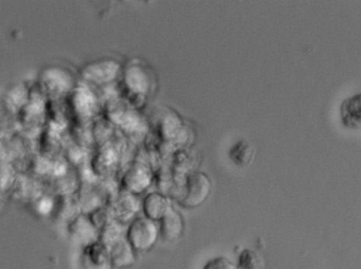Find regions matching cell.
Segmentation results:
<instances>
[{
	"instance_id": "cell-4",
	"label": "cell",
	"mask_w": 361,
	"mask_h": 269,
	"mask_svg": "<svg viewBox=\"0 0 361 269\" xmlns=\"http://www.w3.org/2000/svg\"><path fill=\"white\" fill-rule=\"evenodd\" d=\"M160 236L163 240L169 243L177 242L184 234L185 224L182 215L176 209L165 215L164 219L160 221Z\"/></svg>"
},
{
	"instance_id": "cell-9",
	"label": "cell",
	"mask_w": 361,
	"mask_h": 269,
	"mask_svg": "<svg viewBox=\"0 0 361 269\" xmlns=\"http://www.w3.org/2000/svg\"><path fill=\"white\" fill-rule=\"evenodd\" d=\"M238 269H262L263 259L256 251L243 249L238 258Z\"/></svg>"
},
{
	"instance_id": "cell-2",
	"label": "cell",
	"mask_w": 361,
	"mask_h": 269,
	"mask_svg": "<svg viewBox=\"0 0 361 269\" xmlns=\"http://www.w3.org/2000/svg\"><path fill=\"white\" fill-rule=\"evenodd\" d=\"M212 192V183L205 175L195 173L191 175L187 182L184 194L180 196L179 203L184 208L193 209L201 206Z\"/></svg>"
},
{
	"instance_id": "cell-7",
	"label": "cell",
	"mask_w": 361,
	"mask_h": 269,
	"mask_svg": "<svg viewBox=\"0 0 361 269\" xmlns=\"http://www.w3.org/2000/svg\"><path fill=\"white\" fill-rule=\"evenodd\" d=\"M341 118L345 128H361V93L345 99L341 104Z\"/></svg>"
},
{
	"instance_id": "cell-11",
	"label": "cell",
	"mask_w": 361,
	"mask_h": 269,
	"mask_svg": "<svg viewBox=\"0 0 361 269\" xmlns=\"http://www.w3.org/2000/svg\"><path fill=\"white\" fill-rule=\"evenodd\" d=\"M203 269H238V268L233 262H231L227 258L216 257L214 258V259H210L203 266Z\"/></svg>"
},
{
	"instance_id": "cell-5",
	"label": "cell",
	"mask_w": 361,
	"mask_h": 269,
	"mask_svg": "<svg viewBox=\"0 0 361 269\" xmlns=\"http://www.w3.org/2000/svg\"><path fill=\"white\" fill-rule=\"evenodd\" d=\"M85 269H114L109 251L103 243H94L85 251Z\"/></svg>"
},
{
	"instance_id": "cell-3",
	"label": "cell",
	"mask_w": 361,
	"mask_h": 269,
	"mask_svg": "<svg viewBox=\"0 0 361 269\" xmlns=\"http://www.w3.org/2000/svg\"><path fill=\"white\" fill-rule=\"evenodd\" d=\"M114 269H128L137 263V255L128 241L120 238L108 249Z\"/></svg>"
},
{
	"instance_id": "cell-6",
	"label": "cell",
	"mask_w": 361,
	"mask_h": 269,
	"mask_svg": "<svg viewBox=\"0 0 361 269\" xmlns=\"http://www.w3.org/2000/svg\"><path fill=\"white\" fill-rule=\"evenodd\" d=\"M171 208L173 206L164 194H150L144 200L143 211L145 217L154 222L164 219Z\"/></svg>"
},
{
	"instance_id": "cell-10",
	"label": "cell",
	"mask_w": 361,
	"mask_h": 269,
	"mask_svg": "<svg viewBox=\"0 0 361 269\" xmlns=\"http://www.w3.org/2000/svg\"><path fill=\"white\" fill-rule=\"evenodd\" d=\"M149 177L142 170L135 171L133 175L126 177V188L133 194H141L149 185Z\"/></svg>"
},
{
	"instance_id": "cell-8",
	"label": "cell",
	"mask_w": 361,
	"mask_h": 269,
	"mask_svg": "<svg viewBox=\"0 0 361 269\" xmlns=\"http://www.w3.org/2000/svg\"><path fill=\"white\" fill-rule=\"evenodd\" d=\"M252 156H254V150L247 142H238L231 149V160L241 166L248 164L252 161Z\"/></svg>"
},
{
	"instance_id": "cell-1",
	"label": "cell",
	"mask_w": 361,
	"mask_h": 269,
	"mask_svg": "<svg viewBox=\"0 0 361 269\" xmlns=\"http://www.w3.org/2000/svg\"><path fill=\"white\" fill-rule=\"evenodd\" d=\"M160 228L147 218H137L131 222L127 232V241L137 254H145L156 246Z\"/></svg>"
}]
</instances>
